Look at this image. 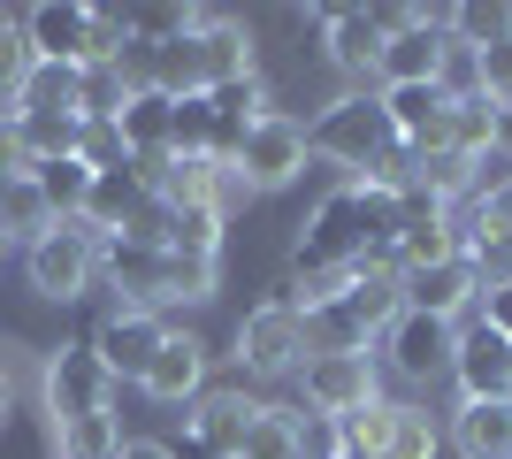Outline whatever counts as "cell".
I'll return each instance as SVG.
<instances>
[{
    "mask_svg": "<svg viewBox=\"0 0 512 459\" xmlns=\"http://www.w3.org/2000/svg\"><path fill=\"white\" fill-rule=\"evenodd\" d=\"M398 230H406L398 192H375V184H360V176H344L337 192H321L314 215L299 222V253H291V261H314V268L390 261V253H398Z\"/></svg>",
    "mask_w": 512,
    "mask_h": 459,
    "instance_id": "cell-1",
    "label": "cell"
},
{
    "mask_svg": "<svg viewBox=\"0 0 512 459\" xmlns=\"http://www.w3.org/2000/svg\"><path fill=\"white\" fill-rule=\"evenodd\" d=\"M306 146L321 153V161H337V169L367 176L375 161H383L390 146H406V138L390 131V108L383 92H344V100H329V108L306 123Z\"/></svg>",
    "mask_w": 512,
    "mask_h": 459,
    "instance_id": "cell-2",
    "label": "cell"
},
{
    "mask_svg": "<svg viewBox=\"0 0 512 459\" xmlns=\"http://www.w3.org/2000/svg\"><path fill=\"white\" fill-rule=\"evenodd\" d=\"M23 268H31V291H46V299H85L100 284V238L85 222H54L46 238L23 245Z\"/></svg>",
    "mask_w": 512,
    "mask_h": 459,
    "instance_id": "cell-3",
    "label": "cell"
},
{
    "mask_svg": "<svg viewBox=\"0 0 512 459\" xmlns=\"http://www.w3.org/2000/svg\"><path fill=\"white\" fill-rule=\"evenodd\" d=\"M306 161H314V146H306V123L276 108V115H260L253 131H245V146H237L230 169L245 176V192H283V184H291Z\"/></svg>",
    "mask_w": 512,
    "mask_h": 459,
    "instance_id": "cell-4",
    "label": "cell"
},
{
    "mask_svg": "<svg viewBox=\"0 0 512 459\" xmlns=\"http://www.w3.org/2000/svg\"><path fill=\"white\" fill-rule=\"evenodd\" d=\"M299 383H306V406H314L321 421H344V414H360V406L383 398L375 352H306Z\"/></svg>",
    "mask_w": 512,
    "mask_h": 459,
    "instance_id": "cell-5",
    "label": "cell"
},
{
    "mask_svg": "<svg viewBox=\"0 0 512 459\" xmlns=\"http://www.w3.org/2000/svg\"><path fill=\"white\" fill-rule=\"evenodd\" d=\"M39 398H46V414H54V429H62V421L107 414L115 375L100 368V352H92V345H62L54 360H46V375H39Z\"/></svg>",
    "mask_w": 512,
    "mask_h": 459,
    "instance_id": "cell-6",
    "label": "cell"
},
{
    "mask_svg": "<svg viewBox=\"0 0 512 459\" xmlns=\"http://www.w3.org/2000/svg\"><path fill=\"white\" fill-rule=\"evenodd\" d=\"M237 368L245 375H299L306 368V314L291 306H253L245 322H237Z\"/></svg>",
    "mask_w": 512,
    "mask_h": 459,
    "instance_id": "cell-7",
    "label": "cell"
},
{
    "mask_svg": "<svg viewBox=\"0 0 512 459\" xmlns=\"http://www.w3.org/2000/svg\"><path fill=\"white\" fill-rule=\"evenodd\" d=\"M451 352H459V322H436V314H413V306L383 329V360L406 383H444Z\"/></svg>",
    "mask_w": 512,
    "mask_h": 459,
    "instance_id": "cell-8",
    "label": "cell"
},
{
    "mask_svg": "<svg viewBox=\"0 0 512 459\" xmlns=\"http://www.w3.org/2000/svg\"><path fill=\"white\" fill-rule=\"evenodd\" d=\"M444 39H451V8H421L406 31H390L383 39V69H375V92L383 85H436Z\"/></svg>",
    "mask_w": 512,
    "mask_h": 459,
    "instance_id": "cell-9",
    "label": "cell"
},
{
    "mask_svg": "<svg viewBox=\"0 0 512 459\" xmlns=\"http://www.w3.org/2000/svg\"><path fill=\"white\" fill-rule=\"evenodd\" d=\"M161 337H169V322H161V314L115 306V314L92 329V352H100V368L115 375V383H146V368H153V352H161Z\"/></svg>",
    "mask_w": 512,
    "mask_h": 459,
    "instance_id": "cell-10",
    "label": "cell"
},
{
    "mask_svg": "<svg viewBox=\"0 0 512 459\" xmlns=\"http://www.w3.org/2000/svg\"><path fill=\"white\" fill-rule=\"evenodd\" d=\"M100 276L123 291V306L153 314L169 306V245H138V238H107L100 245Z\"/></svg>",
    "mask_w": 512,
    "mask_h": 459,
    "instance_id": "cell-11",
    "label": "cell"
},
{
    "mask_svg": "<svg viewBox=\"0 0 512 459\" xmlns=\"http://www.w3.org/2000/svg\"><path fill=\"white\" fill-rule=\"evenodd\" d=\"M451 383L459 398H512V337H497L490 322H467L451 352Z\"/></svg>",
    "mask_w": 512,
    "mask_h": 459,
    "instance_id": "cell-12",
    "label": "cell"
},
{
    "mask_svg": "<svg viewBox=\"0 0 512 459\" xmlns=\"http://www.w3.org/2000/svg\"><path fill=\"white\" fill-rule=\"evenodd\" d=\"M138 391L161 398V406H199V398H207V345H199L192 329H169Z\"/></svg>",
    "mask_w": 512,
    "mask_h": 459,
    "instance_id": "cell-13",
    "label": "cell"
},
{
    "mask_svg": "<svg viewBox=\"0 0 512 459\" xmlns=\"http://www.w3.org/2000/svg\"><path fill=\"white\" fill-rule=\"evenodd\" d=\"M23 39H31V54L39 62H92V8H77V0H46V8H23Z\"/></svg>",
    "mask_w": 512,
    "mask_h": 459,
    "instance_id": "cell-14",
    "label": "cell"
},
{
    "mask_svg": "<svg viewBox=\"0 0 512 459\" xmlns=\"http://www.w3.org/2000/svg\"><path fill=\"white\" fill-rule=\"evenodd\" d=\"M314 23H321L329 62H337L344 77L367 92V77L383 69V31H375V16H367V8H314Z\"/></svg>",
    "mask_w": 512,
    "mask_h": 459,
    "instance_id": "cell-15",
    "label": "cell"
},
{
    "mask_svg": "<svg viewBox=\"0 0 512 459\" xmlns=\"http://www.w3.org/2000/svg\"><path fill=\"white\" fill-rule=\"evenodd\" d=\"M474 299H482V276H474L467 253H459V261H436V268H413V276H406V306H413V314H436V322H459Z\"/></svg>",
    "mask_w": 512,
    "mask_h": 459,
    "instance_id": "cell-16",
    "label": "cell"
},
{
    "mask_svg": "<svg viewBox=\"0 0 512 459\" xmlns=\"http://www.w3.org/2000/svg\"><path fill=\"white\" fill-rule=\"evenodd\" d=\"M192 39H199V85H207V92L237 85V77H260V69H253V31H245V23H222V16L199 8Z\"/></svg>",
    "mask_w": 512,
    "mask_h": 459,
    "instance_id": "cell-17",
    "label": "cell"
},
{
    "mask_svg": "<svg viewBox=\"0 0 512 459\" xmlns=\"http://www.w3.org/2000/svg\"><path fill=\"white\" fill-rule=\"evenodd\" d=\"M383 108H390V131L406 138L413 153L444 146V123H451V92L444 85H383Z\"/></svg>",
    "mask_w": 512,
    "mask_h": 459,
    "instance_id": "cell-18",
    "label": "cell"
},
{
    "mask_svg": "<svg viewBox=\"0 0 512 459\" xmlns=\"http://www.w3.org/2000/svg\"><path fill=\"white\" fill-rule=\"evenodd\" d=\"M253 421H260V398L253 391H207L192 406V437L207 444L214 459H237V452H245V437H253Z\"/></svg>",
    "mask_w": 512,
    "mask_h": 459,
    "instance_id": "cell-19",
    "label": "cell"
},
{
    "mask_svg": "<svg viewBox=\"0 0 512 459\" xmlns=\"http://www.w3.org/2000/svg\"><path fill=\"white\" fill-rule=\"evenodd\" d=\"M451 452L459 459H512V398H459Z\"/></svg>",
    "mask_w": 512,
    "mask_h": 459,
    "instance_id": "cell-20",
    "label": "cell"
},
{
    "mask_svg": "<svg viewBox=\"0 0 512 459\" xmlns=\"http://www.w3.org/2000/svg\"><path fill=\"white\" fill-rule=\"evenodd\" d=\"M344 306L360 314L367 337H383V329L406 314V276H398V261H360L352 284H344Z\"/></svg>",
    "mask_w": 512,
    "mask_h": 459,
    "instance_id": "cell-21",
    "label": "cell"
},
{
    "mask_svg": "<svg viewBox=\"0 0 512 459\" xmlns=\"http://www.w3.org/2000/svg\"><path fill=\"white\" fill-rule=\"evenodd\" d=\"M23 184L39 192V207H46L54 222H77V215H85V199H92V169L77 161V153H69V161H31V176H23Z\"/></svg>",
    "mask_w": 512,
    "mask_h": 459,
    "instance_id": "cell-22",
    "label": "cell"
},
{
    "mask_svg": "<svg viewBox=\"0 0 512 459\" xmlns=\"http://www.w3.org/2000/svg\"><path fill=\"white\" fill-rule=\"evenodd\" d=\"M130 100H138V85H130L123 62H85L77 69V115H85V123H123Z\"/></svg>",
    "mask_w": 512,
    "mask_h": 459,
    "instance_id": "cell-23",
    "label": "cell"
},
{
    "mask_svg": "<svg viewBox=\"0 0 512 459\" xmlns=\"http://www.w3.org/2000/svg\"><path fill=\"white\" fill-rule=\"evenodd\" d=\"M16 115H77V62H31ZM85 123V115H77Z\"/></svg>",
    "mask_w": 512,
    "mask_h": 459,
    "instance_id": "cell-24",
    "label": "cell"
},
{
    "mask_svg": "<svg viewBox=\"0 0 512 459\" xmlns=\"http://www.w3.org/2000/svg\"><path fill=\"white\" fill-rule=\"evenodd\" d=\"M444 146L467 153V161H490L497 153V100H451V123H444Z\"/></svg>",
    "mask_w": 512,
    "mask_h": 459,
    "instance_id": "cell-25",
    "label": "cell"
},
{
    "mask_svg": "<svg viewBox=\"0 0 512 459\" xmlns=\"http://www.w3.org/2000/svg\"><path fill=\"white\" fill-rule=\"evenodd\" d=\"M444 452V429L428 421V406L390 398V429H383V459H436Z\"/></svg>",
    "mask_w": 512,
    "mask_h": 459,
    "instance_id": "cell-26",
    "label": "cell"
},
{
    "mask_svg": "<svg viewBox=\"0 0 512 459\" xmlns=\"http://www.w3.org/2000/svg\"><path fill=\"white\" fill-rule=\"evenodd\" d=\"M367 345H375V337L360 329V314L344 299H329V306L306 314V352H367Z\"/></svg>",
    "mask_w": 512,
    "mask_h": 459,
    "instance_id": "cell-27",
    "label": "cell"
},
{
    "mask_svg": "<svg viewBox=\"0 0 512 459\" xmlns=\"http://www.w3.org/2000/svg\"><path fill=\"white\" fill-rule=\"evenodd\" d=\"M16 138H23L31 161H69L77 138H85V123L77 115H16Z\"/></svg>",
    "mask_w": 512,
    "mask_h": 459,
    "instance_id": "cell-28",
    "label": "cell"
},
{
    "mask_svg": "<svg viewBox=\"0 0 512 459\" xmlns=\"http://www.w3.org/2000/svg\"><path fill=\"white\" fill-rule=\"evenodd\" d=\"M54 444H62V459H115L130 437L115 429V414H85V421H62Z\"/></svg>",
    "mask_w": 512,
    "mask_h": 459,
    "instance_id": "cell-29",
    "label": "cell"
},
{
    "mask_svg": "<svg viewBox=\"0 0 512 459\" xmlns=\"http://www.w3.org/2000/svg\"><path fill=\"white\" fill-rule=\"evenodd\" d=\"M467 261L482 284H512V222H467Z\"/></svg>",
    "mask_w": 512,
    "mask_h": 459,
    "instance_id": "cell-30",
    "label": "cell"
},
{
    "mask_svg": "<svg viewBox=\"0 0 512 459\" xmlns=\"http://www.w3.org/2000/svg\"><path fill=\"white\" fill-rule=\"evenodd\" d=\"M161 245H169V253H207V261H222V215H207V207H169Z\"/></svg>",
    "mask_w": 512,
    "mask_h": 459,
    "instance_id": "cell-31",
    "label": "cell"
},
{
    "mask_svg": "<svg viewBox=\"0 0 512 459\" xmlns=\"http://www.w3.org/2000/svg\"><path fill=\"white\" fill-rule=\"evenodd\" d=\"M237 459H299V414L291 406H260V421H253V437H245Z\"/></svg>",
    "mask_w": 512,
    "mask_h": 459,
    "instance_id": "cell-32",
    "label": "cell"
},
{
    "mask_svg": "<svg viewBox=\"0 0 512 459\" xmlns=\"http://www.w3.org/2000/svg\"><path fill=\"white\" fill-rule=\"evenodd\" d=\"M505 31H512V8H505V0H467V8H451V39L474 46V54H482L490 39H505Z\"/></svg>",
    "mask_w": 512,
    "mask_h": 459,
    "instance_id": "cell-33",
    "label": "cell"
},
{
    "mask_svg": "<svg viewBox=\"0 0 512 459\" xmlns=\"http://www.w3.org/2000/svg\"><path fill=\"white\" fill-rule=\"evenodd\" d=\"M31 62H39V54H31V39H23V23H8V31H0V123L16 115V100H23V77H31Z\"/></svg>",
    "mask_w": 512,
    "mask_h": 459,
    "instance_id": "cell-34",
    "label": "cell"
},
{
    "mask_svg": "<svg viewBox=\"0 0 512 459\" xmlns=\"http://www.w3.org/2000/svg\"><path fill=\"white\" fill-rule=\"evenodd\" d=\"M474 77H482V100H497V108L512 100V31H505V39H490L482 54H474Z\"/></svg>",
    "mask_w": 512,
    "mask_h": 459,
    "instance_id": "cell-35",
    "label": "cell"
},
{
    "mask_svg": "<svg viewBox=\"0 0 512 459\" xmlns=\"http://www.w3.org/2000/svg\"><path fill=\"white\" fill-rule=\"evenodd\" d=\"M474 322H490L497 337H512V284H482V299H474Z\"/></svg>",
    "mask_w": 512,
    "mask_h": 459,
    "instance_id": "cell-36",
    "label": "cell"
},
{
    "mask_svg": "<svg viewBox=\"0 0 512 459\" xmlns=\"http://www.w3.org/2000/svg\"><path fill=\"white\" fill-rule=\"evenodd\" d=\"M474 222H512V184L490 192V199H474Z\"/></svg>",
    "mask_w": 512,
    "mask_h": 459,
    "instance_id": "cell-37",
    "label": "cell"
},
{
    "mask_svg": "<svg viewBox=\"0 0 512 459\" xmlns=\"http://www.w3.org/2000/svg\"><path fill=\"white\" fill-rule=\"evenodd\" d=\"M497 153H505V161H512V100H505V108H497Z\"/></svg>",
    "mask_w": 512,
    "mask_h": 459,
    "instance_id": "cell-38",
    "label": "cell"
},
{
    "mask_svg": "<svg viewBox=\"0 0 512 459\" xmlns=\"http://www.w3.org/2000/svg\"><path fill=\"white\" fill-rule=\"evenodd\" d=\"M115 459H169V444H123Z\"/></svg>",
    "mask_w": 512,
    "mask_h": 459,
    "instance_id": "cell-39",
    "label": "cell"
},
{
    "mask_svg": "<svg viewBox=\"0 0 512 459\" xmlns=\"http://www.w3.org/2000/svg\"><path fill=\"white\" fill-rule=\"evenodd\" d=\"M0 414H8V375H0Z\"/></svg>",
    "mask_w": 512,
    "mask_h": 459,
    "instance_id": "cell-40",
    "label": "cell"
},
{
    "mask_svg": "<svg viewBox=\"0 0 512 459\" xmlns=\"http://www.w3.org/2000/svg\"><path fill=\"white\" fill-rule=\"evenodd\" d=\"M337 459H375V452H337Z\"/></svg>",
    "mask_w": 512,
    "mask_h": 459,
    "instance_id": "cell-41",
    "label": "cell"
},
{
    "mask_svg": "<svg viewBox=\"0 0 512 459\" xmlns=\"http://www.w3.org/2000/svg\"><path fill=\"white\" fill-rule=\"evenodd\" d=\"M8 23H16V16H8V8H0V31H8Z\"/></svg>",
    "mask_w": 512,
    "mask_h": 459,
    "instance_id": "cell-42",
    "label": "cell"
}]
</instances>
